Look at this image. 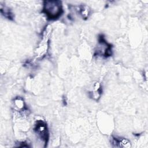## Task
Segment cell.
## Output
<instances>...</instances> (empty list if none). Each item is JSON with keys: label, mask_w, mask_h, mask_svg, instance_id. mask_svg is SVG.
<instances>
[{"label": "cell", "mask_w": 148, "mask_h": 148, "mask_svg": "<svg viewBox=\"0 0 148 148\" xmlns=\"http://www.w3.org/2000/svg\"><path fill=\"white\" fill-rule=\"evenodd\" d=\"M42 12L49 20L58 18L63 13L61 2L60 1H44Z\"/></svg>", "instance_id": "6da1fadb"}, {"label": "cell", "mask_w": 148, "mask_h": 148, "mask_svg": "<svg viewBox=\"0 0 148 148\" xmlns=\"http://www.w3.org/2000/svg\"><path fill=\"white\" fill-rule=\"evenodd\" d=\"M14 106H16V108H17V110H27V109L25 108V103L24 102V100L20 97H17L16 98L14 99Z\"/></svg>", "instance_id": "8992f818"}, {"label": "cell", "mask_w": 148, "mask_h": 148, "mask_svg": "<svg viewBox=\"0 0 148 148\" xmlns=\"http://www.w3.org/2000/svg\"><path fill=\"white\" fill-rule=\"evenodd\" d=\"M113 143L116 145H118L119 147H131V143L130 141L125 138H113Z\"/></svg>", "instance_id": "277c9868"}, {"label": "cell", "mask_w": 148, "mask_h": 148, "mask_svg": "<svg viewBox=\"0 0 148 148\" xmlns=\"http://www.w3.org/2000/svg\"><path fill=\"white\" fill-rule=\"evenodd\" d=\"M78 12L80 13V14L82 16L83 18L87 19L88 18L90 14L91 9L88 6L86 5H82L79 7Z\"/></svg>", "instance_id": "5b68a950"}, {"label": "cell", "mask_w": 148, "mask_h": 148, "mask_svg": "<svg viewBox=\"0 0 148 148\" xmlns=\"http://www.w3.org/2000/svg\"><path fill=\"white\" fill-rule=\"evenodd\" d=\"M95 54L107 57L112 55V46L104 39L101 35L98 40V44L95 50Z\"/></svg>", "instance_id": "7a4b0ae2"}, {"label": "cell", "mask_w": 148, "mask_h": 148, "mask_svg": "<svg viewBox=\"0 0 148 148\" xmlns=\"http://www.w3.org/2000/svg\"><path fill=\"white\" fill-rule=\"evenodd\" d=\"M1 13L2 14L6 17L8 18L9 19H12L13 18V15H12V13L10 12L9 9H6L5 8L4 9L3 8H1Z\"/></svg>", "instance_id": "52a82bcc"}, {"label": "cell", "mask_w": 148, "mask_h": 148, "mask_svg": "<svg viewBox=\"0 0 148 148\" xmlns=\"http://www.w3.org/2000/svg\"><path fill=\"white\" fill-rule=\"evenodd\" d=\"M34 131L42 141L47 143L49 138V132L45 122L42 120L37 121L35 125Z\"/></svg>", "instance_id": "3957f363"}]
</instances>
